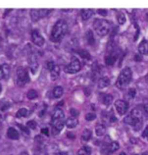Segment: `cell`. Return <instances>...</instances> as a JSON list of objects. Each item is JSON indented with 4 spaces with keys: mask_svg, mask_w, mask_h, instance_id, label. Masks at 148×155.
<instances>
[{
    "mask_svg": "<svg viewBox=\"0 0 148 155\" xmlns=\"http://www.w3.org/2000/svg\"><path fill=\"white\" fill-rule=\"evenodd\" d=\"M96 133L97 136L98 137L103 136L105 134L106 132V128L103 124H97L96 126Z\"/></svg>",
    "mask_w": 148,
    "mask_h": 155,
    "instance_id": "cell-23",
    "label": "cell"
},
{
    "mask_svg": "<svg viewBox=\"0 0 148 155\" xmlns=\"http://www.w3.org/2000/svg\"><path fill=\"white\" fill-rule=\"evenodd\" d=\"M3 79V74H2V69H1V67L0 65V79Z\"/></svg>",
    "mask_w": 148,
    "mask_h": 155,
    "instance_id": "cell-39",
    "label": "cell"
},
{
    "mask_svg": "<svg viewBox=\"0 0 148 155\" xmlns=\"http://www.w3.org/2000/svg\"><path fill=\"white\" fill-rule=\"evenodd\" d=\"M136 95V91L135 89L131 88L128 91V96L130 99H133Z\"/></svg>",
    "mask_w": 148,
    "mask_h": 155,
    "instance_id": "cell-33",
    "label": "cell"
},
{
    "mask_svg": "<svg viewBox=\"0 0 148 155\" xmlns=\"http://www.w3.org/2000/svg\"><path fill=\"white\" fill-rule=\"evenodd\" d=\"M65 115L63 110L57 108L54 110L52 117V133L53 134H58L64 126Z\"/></svg>",
    "mask_w": 148,
    "mask_h": 155,
    "instance_id": "cell-3",
    "label": "cell"
},
{
    "mask_svg": "<svg viewBox=\"0 0 148 155\" xmlns=\"http://www.w3.org/2000/svg\"><path fill=\"white\" fill-rule=\"evenodd\" d=\"M85 38L87 42V44L90 45H93L95 43V39L94 37L93 32H92L91 30H88L87 32H86L85 35Z\"/></svg>",
    "mask_w": 148,
    "mask_h": 155,
    "instance_id": "cell-21",
    "label": "cell"
},
{
    "mask_svg": "<svg viewBox=\"0 0 148 155\" xmlns=\"http://www.w3.org/2000/svg\"><path fill=\"white\" fill-rule=\"evenodd\" d=\"M97 115L94 113H88L85 116V119L87 121L91 122L96 119Z\"/></svg>",
    "mask_w": 148,
    "mask_h": 155,
    "instance_id": "cell-31",
    "label": "cell"
},
{
    "mask_svg": "<svg viewBox=\"0 0 148 155\" xmlns=\"http://www.w3.org/2000/svg\"><path fill=\"white\" fill-rule=\"evenodd\" d=\"M2 85H1V84H0V94L1 93V92H2Z\"/></svg>",
    "mask_w": 148,
    "mask_h": 155,
    "instance_id": "cell-44",
    "label": "cell"
},
{
    "mask_svg": "<svg viewBox=\"0 0 148 155\" xmlns=\"http://www.w3.org/2000/svg\"><path fill=\"white\" fill-rule=\"evenodd\" d=\"M70 114L74 117H76L79 116V112L78 110L75 109V108H71L70 110Z\"/></svg>",
    "mask_w": 148,
    "mask_h": 155,
    "instance_id": "cell-34",
    "label": "cell"
},
{
    "mask_svg": "<svg viewBox=\"0 0 148 155\" xmlns=\"http://www.w3.org/2000/svg\"><path fill=\"white\" fill-rule=\"evenodd\" d=\"M68 30V25L64 20L60 19L55 23L52 28L51 39L54 42L60 41L64 38Z\"/></svg>",
    "mask_w": 148,
    "mask_h": 155,
    "instance_id": "cell-1",
    "label": "cell"
},
{
    "mask_svg": "<svg viewBox=\"0 0 148 155\" xmlns=\"http://www.w3.org/2000/svg\"><path fill=\"white\" fill-rule=\"evenodd\" d=\"M19 127L23 131L25 132L27 134H29V133H30L29 130L28 129V127H27L24 126H19Z\"/></svg>",
    "mask_w": 148,
    "mask_h": 155,
    "instance_id": "cell-38",
    "label": "cell"
},
{
    "mask_svg": "<svg viewBox=\"0 0 148 155\" xmlns=\"http://www.w3.org/2000/svg\"><path fill=\"white\" fill-rule=\"evenodd\" d=\"M92 136V132L89 129L84 130V132L82 133V139L84 141H89Z\"/></svg>",
    "mask_w": 148,
    "mask_h": 155,
    "instance_id": "cell-25",
    "label": "cell"
},
{
    "mask_svg": "<svg viewBox=\"0 0 148 155\" xmlns=\"http://www.w3.org/2000/svg\"><path fill=\"white\" fill-rule=\"evenodd\" d=\"M48 9H32L30 11V16L33 21H37L41 18L47 16L51 12Z\"/></svg>",
    "mask_w": 148,
    "mask_h": 155,
    "instance_id": "cell-7",
    "label": "cell"
},
{
    "mask_svg": "<svg viewBox=\"0 0 148 155\" xmlns=\"http://www.w3.org/2000/svg\"><path fill=\"white\" fill-rule=\"evenodd\" d=\"M19 155H29L28 153H27L26 152H21Z\"/></svg>",
    "mask_w": 148,
    "mask_h": 155,
    "instance_id": "cell-42",
    "label": "cell"
},
{
    "mask_svg": "<svg viewBox=\"0 0 148 155\" xmlns=\"http://www.w3.org/2000/svg\"><path fill=\"white\" fill-rule=\"evenodd\" d=\"M38 96V92L34 89L30 90L28 91L27 94V97L30 100H33L36 99Z\"/></svg>",
    "mask_w": 148,
    "mask_h": 155,
    "instance_id": "cell-27",
    "label": "cell"
},
{
    "mask_svg": "<svg viewBox=\"0 0 148 155\" xmlns=\"http://www.w3.org/2000/svg\"><path fill=\"white\" fill-rule=\"evenodd\" d=\"M143 110H144V112L145 113L146 117L148 118V103L145 104L143 105Z\"/></svg>",
    "mask_w": 148,
    "mask_h": 155,
    "instance_id": "cell-37",
    "label": "cell"
},
{
    "mask_svg": "<svg viewBox=\"0 0 148 155\" xmlns=\"http://www.w3.org/2000/svg\"><path fill=\"white\" fill-rule=\"evenodd\" d=\"M51 78L52 81H56L58 79L60 73V69L58 65H54V66L50 70Z\"/></svg>",
    "mask_w": 148,
    "mask_h": 155,
    "instance_id": "cell-15",
    "label": "cell"
},
{
    "mask_svg": "<svg viewBox=\"0 0 148 155\" xmlns=\"http://www.w3.org/2000/svg\"><path fill=\"white\" fill-rule=\"evenodd\" d=\"M28 63L30 64V67L31 70L34 74L37 72L38 68V58H37L36 55L34 53H31L28 58Z\"/></svg>",
    "mask_w": 148,
    "mask_h": 155,
    "instance_id": "cell-11",
    "label": "cell"
},
{
    "mask_svg": "<svg viewBox=\"0 0 148 155\" xmlns=\"http://www.w3.org/2000/svg\"><path fill=\"white\" fill-rule=\"evenodd\" d=\"M132 78V71L131 69L126 67L123 68L119 74L116 81V86L120 90L126 88L130 83Z\"/></svg>",
    "mask_w": 148,
    "mask_h": 155,
    "instance_id": "cell-4",
    "label": "cell"
},
{
    "mask_svg": "<svg viewBox=\"0 0 148 155\" xmlns=\"http://www.w3.org/2000/svg\"><path fill=\"white\" fill-rule=\"evenodd\" d=\"M142 137L144 138H146L148 140V126L145 128V129L144 130V131L142 133Z\"/></svg>",
    "mask_w": 148,
    "mask_h": 155,
    "instance_id": "cell-36",
    "label": "cell"
},
{
    "mask_svg": "<svg viewBox=\"0 0 148 155\" xmlns=\"http://www.w3.org/2000/svg\"><path fill=\"white\" fill-rule=\"evenodd\" d=\"M141 155H148V151H147V152H144V153H143Z\"/></svg>",
    "mask_w": 148,
    "mask_h": 155,
    "instance_id": "cell-45",
    "label": "cell"
},
{
    "mask_svg": "<svg viewBox=\"0 0 148 155\" xmlns=\"http://www.w3.org/2000/svg\"><path fill=\"white\" fill-rule=\"evenodd\" d=\"M119 155H126V153H124V152H122Z\"/></svg>",
    "mask_w": 148,
    "mask_h": 155,
    "instance_id": "cell-46",
    "label": "cell"
},
{
    "mask_svg": "<svg viewBox=\"0 0 148 155\" xmlns=\"http://www.w3.org/2000/svg\"><path fill=\"white\" fill-rule=\"evenodd\" d=\"M26 125H27V127L28 128H30L31 129H35L37 127V124L34 120H30L27 123Z\"/></svg>",
    "mask_w": 148,
    "mask_h": 155,
    "instance_id": "cell-32",
    "label": "cell"
},
{
    "mask_svg": "<svg viewBox=\"0 0 148 155\" xmlns=\"http://www.w3.org/2000/svg\"><path fill=\"white\" fill-rule=\"evenodd\" d=\"M138 51L144 55L148 54V42L146 40L142 41L138 46Z\"/></svg>",
    "mask_w": 148,
    "mask_h": 155,
    "instance_id": "cell-13",
    "label": "cell"
},
{
    "mask_svg": "<svg viewBox=\"0 0 148 155\" xmlns=\"http://www.w3.org/2000/svg\"></svg>",
    "mask_w": 148,
    "mask_h": 155,
    "instance_id": "cell-48",
    "label": "cell"
},
{
    "mask_svg": "<svg viewBox=\"0 0 148 155\" xmlns=\"http://www.w3.org/2000/svg\"><path fill=\"white\" fill-rule=\"evenodd\" d=\"M91 152L90 147L84 146L78 150L77 155H91Z\"/></svg>",
    "mask_w": 148,
    "mask_h": 155,
    "instance_id": "cell-26",
    "label": "cell"
},
{
    "mask_svg": "<svg viewBox=\"0 0 148 155\" xmlns=\"http://www.w3.org/2000/svg\"><path fill=\"white\" fill-rule=\"evenodd\" d=\"M28 114V110L26 108H21L16 113V116L18 117V118H20V117H25L27 116Z\"/></svg>",
    "mask_w": 148,
    "mask_h": 155,
    "instance_id": "cell-29",
    "label": "cell"
},
{
    "mask_svg": "<svg viewBox=\"0 0 148 155\" xmlns=\"http://www.w3.org/2000/svg\"><path fill=\"white\" fill-rule=\"evenodd\" d=\"M63 92H64V91H63V89L62 87L56 86L53 89V96L56 98H59L63 96Z\"/></svg>",
    "mask_w": 148,
    "mask_h": 155,
    "instance_id": "cell-22",
    "label": "cell"
},
{
    "mask_svg": "<svg viewBox=\"0 0 148 155\" xmlns=\"http://www.w3.org/2000/svg\"><path fill=\"white\" fill-rule=\"evenodd\" d=\"M110 78L107 77H104L99 79L98 82V87L100 89H103L110 86Z\"/></svg>",
    "mask_w": 148,
    "mask_h": 155,
    "instance_id": "cell-16",
    "label": "cell"
},
{
    "mask_svg": "<svg viewBox=\"0 0 148 155\" xmlns=\"http://www.w3.org/2000/svg\"><path fill=\"white\" fill-rule=\"evenodd\" d=\"M77 53L79 55L83 58L90 59L91 58L90 54L85 50H80Z\"/></svg>",
    "mask_w": 148,
    "mask_h": 155,
    "instance_id": "cell-30",
    "label": "cell"
},
{
    "mask_svg": "<svg viewBox=\"0 0 148 155\" xmlns=\"http://www.w3.org/2000/svg\"><path fill=\"white\" fill-rule=\"evenodd\" d=\"M117 60V56L116 54L113 53H110L105 56V61L106 64L108 65H113L115 64Z\"/></svg>",
    "mask_w": 148,
    "mask_h": 155,
    "instance_id": "cell-14",
    "label": "cell"
},
{
    "mask_svg": "<svg viewBox=\"0 0 148 155\" xmlns=\"http://www.w3.org/2000/svg\"></svg>",
    "mask_w": 148,
    "mask_h": 155,
    "instance_id": "cell-47",
    "label": "cell"
},
{
    "mask_svg": "<svg viewBox=\"0 0 148 155\" xmlns=\"http://www.w3.org/2000/svg\"><path fill=\"white\" fill-rule=\"evenodd\" d=\"M93 15V11L90 9H83L81 10V16L84 20L90 19Z\"/></svg>",
    "mask_w": 148,
    "mask_h": 155,
    "instance_id": "cell-19",
    "label": "cell"
},
{
    "mask_svg": "<svg viewBox=\"0 0 148 155\" xmlns=\"http://www.w3.org/2000/svg\"><path fill=\"white\" fill-rule=\"evenodd\" d=\"M97 13H98L100 15L102 16H106L108 15V12L106 9H100L97 10Z\"/></svg>",
    "mask_w": 148,
    "mask_h": 155,
    "instance_id": "cell-35",
    "label": "cell"
},
{
    "mask_svg": "<svg viewBox=\"0 0 148 155\" xmlns=\"http://www.w3.org/2000/svg\"><path fill=\"white\" fill-rule=\"evenodd\" d=\"M1 69L2 71V74H3V79H8L10 77V73H11V70H10V67L9 65L7 64H4L1 65Z\"/></svg>",
    "mask_w": 148,
    "mask_h": 155,
    "instance_id": "cell-18",
    "label": "cell"
},
{
    "mask_svg": "<svg viewBox=\"0 0 148 155\" xmlns=\"http://www.w3.org/2000/svg\"><path fill=\"white\" fill-rule=\"evenodd\" d=\"M113 100V97L111 94H105L103 97V103L107 106H108L112 103Z\"/></svg>",
    "mask_w": 148,
    "mask_h": 155,
    "instance_id": "cell-24",
    "label": "cell"
},
{
    "mask_svg": "<svg viewBox=\"0 0 148 155\" xmlns=\"http://www.w3.org/2000/svg\"><path fill=\"white\" fill-rule=\"evenodd\" d=\"M2 40L1 37H0V48H1V46H2Z\"/></svg>",
    "mask_w": 148,
    "mask_h": 155,
    "instance_id": "cell-43",
    "label": "cell"
},
{
    "mask_svg": "<svg viewBox=\"0 0 148 155\" xmlns=\"http://www.w3.org/2000/svg\"><path fill=\"white\" fill-rule=\"evenodd\" d=\"M117 20L118 23L120 25H124L126 21V18L125 15L122 12L118 13L117 15Z\"/></svg>",
    "mask_w": 148,
    "mask_h": 155,
    "instance_id": "cell-28",
    "label": "cell"
},
{
    "mask_svg": "<svg viewBox=\"0 0 148 155\" xmlns=\"http://www.w3.org/2000/svg\"><path fill=\"white\" fill-rule=\"evenodd\" d=\"M31 40L32 42L38 46L44 45L45 43V39L42 35L39 32L38 30H34L31 32Z\"/></svg>",
    "mask_w": 148,
    "mask_h": 155,
    "instance_id": "cell-10",
    "label": "cell"
},
{
    "mask_svg": "<svg viewBox=\"0 0 148 155\" xmlns=\"http://www.w3.org/2000/svg\"><path fill=\"white\" fill-rule=\"evenodd\" d=\"M56 155H68L67 153H65V152H60V153H58Z\"/></svg>",
    "mask_w": 148,
    "mask_h": 155,
    "instance_id": "cell-41",
    "label": "cell"
},
{
    "mask_svg": "<svg viewBox=\"0 0 148 155\" xmlns=\"http://www.w3.org/2000/svg\"><path fill=\"white\" fill-rule=\"evenodd\" d=\"M8 137L12 140H17L19 139V133L17 130L15 129L13 127H9L7 131Z\"/></svg>",
    "mask_w": 148,
    "mask_h": 155,
    "instance_id": "cell-12",
    "label": "cell"
},
{
    "mask_svg": "<svg viewBox=\"0 0 148 155\" xmlns=\"http://www.w3.org/2000/svg\"><path fill=\"white\" fill-rule=\"evenodd\" d=\"M115 106L117 112L120 115H124L129 110V104L122 100L116 101L115 103Z\"/></svg>",
    "mask_w": 148,
    "mask_h": 155,
    "instance_id": "cell-9",
    "label": "cell"
},
{
    "mask_svg": "<svg viewBox=\"0 0 148 155\" xmlns=\"http://www.w3.org/2000/svg\"><path fill=\"white\" fill-rule=\"evenodd\" d=\"M124 121L126 124L133 126L136 131L141 129L143 124L142 112L138 108L133 109L129 115L124 118Z\"/></svg>",
    "mask_w": 148,
    "mask_h": 155,
    "instance_id": "cell-2",
    "label": "cell"
},
{
    "mask_svg": "<svg viewBox=\"0 0 148 155\" xmlns=\"http://www.w3.org/2000/svg\"><path fill=\"white\" fill-rule=\"evenodd\" d=\"M81 65L77 58H74L71 63L64 68V72L67 74H75L81 70Z\"/></svg>",
    "mask_w": 148,
    "mask_h": 155,
    "instance_id": "cell-8",
    "label": "cell"
},
{
    "mask_svg": "<svg viewBox=\"0 0 148 155\" xmlns=\"http://www.w3.org/2000/svg\"><path fill=\"white\" fill-rule=\"evenodd\" d=\"M18 84L20 86H23L30 81L28 72L25 68L19 67L17 69Z\"/></svg>",
    "mask_w": 148,
    "mask_h": 155,
    "instance_id": "cell-6",
    "label": "cell"
},
{
    "mask_svg": "<svg viewBox=\"0 0 148 155\" xmlns=\"http://www.w3.org/2000/svg\"><path fill=\"white\" fill-rule=\"evenodd\" d=\"M41 131H42V133H45L46 134L48 133V129H44L41 130Z\"/></svg>",
    "mask_w": 148,
    "mask_h": 155,
    "instance_id": "cell-40",
    "label": "cell"
},
{
    "mask_svg": "<svg viewBox=\"0 0 148 155\" xmlns=\"http://www.w3.org/2000/svg\"><path fill=\"white\" fill-rule=\"evenodd\" d=\"M79 123L78 120L76 117H71L67 119V120L65 122V124L67 127L69 129H73L77 127Z\"/></svg>",
    "mask_w": 148,
    "mask_h": 155,
    "instance_id": "cell-17",
    "label": "cell"
},
{
    "mask_svg": "<svg viewBox=\"0 0 148 155\" xmlns=\"http://www.w3.org/2000/svg\"><path fill=\"white\" fill-rule=\"evenodd\" d=\"M119 148V145L117 142H111L104 150H106L108 153H113L116 152Z\"/></svg>",
    "mask_w": 148,
    "mask_h": 155,
    "instance_id": "cell-20",
    "label": "cell"
},
{
    "mask_svg": "<svg viewBox=\"0 0 148 155\" xmlns=\"http://www.w3.org/2000/svg\"><path fill=\"white\" fill-rule=\"evenodd\" d=\"M93 28L98 35L105 36L110 31V23L107 20L96 19L93 22Z\"/></svg>",
    "mask_w": 148,
    "mask_h": 155,
    "instance_id": "cell-5",
    "label": "cell"
}]
</instances>
